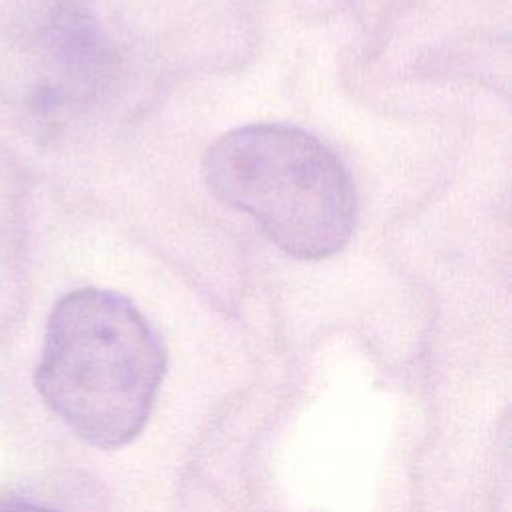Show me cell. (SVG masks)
I'll return each instance as SVG.
<instances>
[{
    "label": "cell",
    "instance_id": "6da1fadb",
    "mask_svg": "<svg viewBox=\"0 0 512 512\" xmlns=\"http://www.w3.org/2000/svg\"><path fill=\"white\" fill-rule=\"evenodd\" d=\"M164 370L158 330L126 296L78 288L48 316L36 388L84 442L120 448L142 432Z\"/></svg>",
    "mask_w": 512,
    "mask_h": 512
},
{
    "label": "cell",
    "instance_id": "7a4b0ae2",
    "mask_svg": "<svg viewBox=\"0 0 512 512\" xmlns=\"http://www.w3.org/2000/svg\"><path fill=\"white\" fill-rule=\"evenodd\" d=\"M204 176L222 202L294 258H328L354 232L358 198L348 168L298 126L248 124L226 132L208 148Z\"/></svg>",
    "mask_w": 512,
    "mask_h": 512
},
{
    "label": "cell",
    "instance_id": "3957f363",
    "mask_svg": "<svg viewBox=\"0 0 512 512\" xmlns=\"http://www.w3.org/2000/svg\"><path fill=\"white\" fill-rule=\"evenodd\" d=\"M0 512H58V510L32 500H24V498H6V500H0Z\"/></svg>",
    "mask_w": 512,
    "mask_h": 512
}]
</instances>
